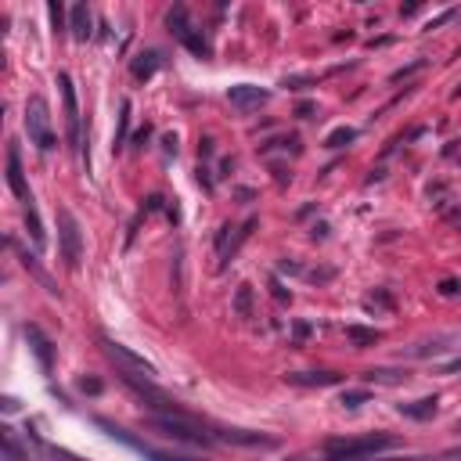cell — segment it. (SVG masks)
<instances>
[{
  "instance_id": "1",
  "label": "cell",
  "mask_w": 461,
  "mask_h": 461,
  "mask_svg": "<svg viewBox=\"0 0 461 461\" xmlns=\"http://www.w3.org/2000/svg\"><path fill=\"white\" fill-rule=\"evenodd\" d=\"M26 134L29 141L40 148V152H51L58 141H54V130H51V108H47V97L33 94L26 101Z\"/></svg>"
},
{
  "instance_id": "2",
  "label": "cell",
  "mask_w": 461,
  "mask_h": 461,
  "mask_svg": "<svg viewBox=\"0 0 461 461\" xmlns=\"http://www.w3.org/2000/svg\"><path fill=\"white\" fill-rule=\"evenodd\" d=\"M396 436L386 433H371V436H357V440H328L324 450L328 454H346V457H378L382 450H393Z\"/></svg>"
},
{
  "instance_id": "3",
  "label": "cell",
  "mask_w": 461,
  "mask_h": 461,
  "mask_svg": "<svg viewBox=\"0 0 461 461\" xmlns=\"http://www.w3.org/2000/svg\"><path fill=\"white\" fill-rule=\"evenodd\" d=\"M155 429L169 440H181V443H191V447H209L213 436L188 415V418H173V415H155Z\"/></svg>"
},
{
  "instance_id": "4",
  "label": "cell",
  "mask_w": 461,
  "mask_h": 461,
  "mask_svg": "<svg viewBox=\"0 0 461 461\" xmlns=\"http://www.w3.org/2000/svg\"><path fill=\"white\" fill-rule=\"evenodd\" d=\"M97 429H105L112 440H120V443H127L130 450H137L144 461H195V457H181V454H166V450H159V447H152V443L137 440L134 433H127L123 425H115V422H108V418H97Z\"/></svg>"
},
{
  "instance_id": "5",
  "label": "cell",
  "mask_w": 461,
  "mask_h": 461,
  "mask_svg": "<svg viewBox=\"0 0 461 461\" xmlns=\"http://www.w3.org/2000/svg\"><path fill=\"white\" fill-rule=\"evenodd\" d=\"M166 26H169V33L177 36L195 58H209V43H206V36L188 22V11H184V8H173V11L166 15Z\"/></svg>"
},
{
  "instance_id": "6",
  "label": "cell",
  "mask_w": 461,
  "mask_h": 461,
  "mask_svg": "<svg viewBox=\"0 0 461 461\" xmlns=\"http://www.w3.org/2000/svg\"><path fill=\"white\" fill-rule=\"evenodd\" d=\"M58 235H62V256H65V267L76 270L80 267V256H83V242H80V223L69 209H58Z\"/></svg>"
},
{
  "instance_id": "7",
  "label": "cell",
  "mask_w": 461,
  "mask_h": 461,
  "mask_svg": "<svg viewBox=\"0 0 461 461\" xmlns=\"http://www.w3.org/2000/svg\"><path fill=\"white\" fill-rule=\"evenodd\" d=\"M101 350H105V357H108V361H115V364H120V371L144 375V378H152V375H155V368H152V364L141 357V354L127 350V346H120V342H112L108 335H101Z\"/></svg>"
},
{
  "instance_id": "8",
  "label": "cell",
  "mask_w": 461,
  "mask_h": 461,
  "mask_svg": "<svg viewBox=\"0 0 461 461\" xmlns=\"http://www.w3.org/2000/svg\"><path fill=\"white\" fill-rule=\"evenodd\" d=\"M58 87H62V97H65V120H69V144H73V148H80V144H83V134H80V105H76L73 76H69V73H58Z\"/></svg>"
},
{
  "instance_id": "9",
  "label": "cell",
  "mask_w": 461,
  "mask_h": 461,
  "mask_svg": "<svg viewBox=\"0 0 461 461\" xmlns=\"http://www.w3.org/2000/svg\"><path fill=\"white\" fill-rule=\"evenodd\" d=\"M227 101L235 105V108H242V112H253V108H260V105L270 101V90L253 87V83H238V87H231V90H227Z\"/></svg>"
},
{
  "instance_id": "10",
  "label": "cell",
  "mask_w": 461,
  "mask_h": 461,
  "mask_svg": "<svg viewBox=\"0 0 461 461\" xmlns=\"http://www.w3.org/2000/svg\"><path fill=\"white\" fill-rule=\"evenodd\" d=\"M8 188L15 191V198L18 202H33V195H29V184H26V173H22V159H18V144L11 141L8 144Z\"/></svg>"
},
{
  "instance_id": "11",
  "label": "cell",
  "mask_w": 461,
  "mask_h": 461,
  "mask_svg": "<svg viewBox=\"0 0 461 461\" xmlns=\"http://www.w3.org/2000/svg\"><path fill=\"white\" fill-rule=\"evenodd\" d=\"M22 332H26V339H29V346H33V354H36L40 368L51 375V368H54V342L43 335V328H40V324H26Z\"/></svg>"
},
{
  "instance_id": "12",
  "label": "cell",
  "mask_w": 461,
  "mask_h": 461,
  "mask_svg": "<svg viewBox=\"0 0 461 461\" xmlns=\"http://www.w3.org/2000/svg\"><path fill=\"white\" fill-rule=\"evenodd\" d=\"M461 335H436V339H425V342H415L403 350V357H411V361H425V357H440L443 350H450L447 342H457Z\"/></svg>"
},
{
  "instance_id": "13",
  "label": "cell",
  "mask_w": 461,
  "mask_h": 461,
  "mask_svg": "<svg viewBox=\"0 0 461 461\" xmlns=\"http://www.w3.org/2000/svg\"><path fill=\"white\" fill-rule=\"evenodd\" d=\"M90 26H94L90 8H87V4H76V8L69 11V33H73V40H76V43H87V40H90V33H94Z\"/></svg>"
},
{
  "instance_id": "14",
  "label": "cell",
  "mask_w": 461,
  "mask_h": 461,
  "mask_svg": "<svg viewBox=\"0 0 461 461\" xmlns=\"http://www.w3.org/2000/svg\"><path fill=\"white\" fill-rule=\"evenodd\" d=\"M216 440H223V443H238V447H274V440H270V436L245 433V429H220V436H216Z\"/></svg>"
},
{
  "instance_id": "15",
  "label": "cell",
  "mask_w": 461,
  "mask_h": 461,
  "mask_svg": "<svg viewBox=\"0 0 461 461\" xmlns=\"http://www.w3.org/2000/svg\"><path fill=\"white\" fill-rule=\"evenodd\" d=\"M292 386H339L342 375L339 371H292V375H285Z\"/></svg>"
},
{
  "instance_id": "16",
  "label": "cell",
  "mask_w": 461,
  "mask_h": 461,
  "mask_svg": "<svg viewBox=\"0 0 461 461\" xmlns=\"http://www.w3.org/2000/svg\"><path fill=\"white\" fill-rule=\"evenodd\" d=\"M436 408H440V400L436 396H425V400H415V403H400V415L403 418H415V422H429L433 415H436Z\"/></svg>"
},
{
  "instance_id": "17",
  "label": "cell",
  "mask_w": 461,
  "mask_h": 461,
  "mask_svg": "<svg viewBox=\"0 0 461 461\" xmlns=\"http://www.w3.org/2000/svg\"><path fill=\"white\" fill-rule=\"evenodd\" d=\"M159 65H162V54H159V51H141V54L134 58L130 73H134V80H152V76L159 73Z\"/></svg>"
},
{
  "instance_id": "18",
  "label": "cell",
  "mask_w": 461,
  "mask_h": 461,
  "mask_svg": "<svg viewBox=\"0 0 461 461\" xmlns=\"http://www.w3.org/2000/svg\"><path fill=\"white\" fill-rule=\"evenodd\" d=\"M8 245H11L15 253H18V260H22V267H26V270H29V274H33V277H36V281H40L43 288H47V292H51V296H58V288H54V281H51V277H47L43 270H40V263H36V256H29L26 249H18V245H15V238H8Z\"/></svg>"
},
{
  "instance_id": "19",
  "label": "cell",
  "mask_w": 461,
  "mask_h": 461,
  "mask_svg": "<svg viewBox=\"0 0 461 461\" xmlns=\"http://www.w3.org/2000/svg\"><path fill=\"white\" fill-rule=\"evenodd\" d=\"M4 461H36L33 450H22L18 447V433L11 425H4Z\"/></svg>"
},
{
  "instance_id": "20",
  "label": "cell",
  "mask_w": 461,
  "mask_h": 461,
  "mask_svg": "<svg viewBox=\"0 0 461 461\" xmlns=\"http://www.w3.org/2000/svg\"><path fill=\"white\" fill-rule=\"evenodd\" d=\"M346 339H350L357 350H364V346H375L382 339L378 328H361V324H346Z\"/></svg>"
},
{
  "instance_id": "21",
  "label": "cell",
  "mask_w": 461,
  "mask_h": 461,
  "mask_svg": "<svg viewBox=\"0 0 461 461\" xmlns=\"http://www.w3.org/2000/svg\"><path fill=\"white\" fill-rule=\"evenodd\" d=\"M26 227H29V238H33V245H36V249H43V245H47V231H43L40 213H36V206H33V202L26 206Z\"/></svg>"
},
{
  "instance_id": "22",
  "label": "cell",
  "mask_w": 461,
  "mask_h": 461,
  "mask_svg": "<svg viewBox=\"0 0 461 461\" xmlns=\"http://www.w3.org/2000/svg\"><path fill=\"white\" fill-rule=\"evenodd\" d=\"M235 314L242 321L253 317V285H238V292H235Z\"/></svg>"
},
{
  "instance_id": "23",
  "label": "cell",
  "mask_w": 461,
  "mask_h": 461,
  "mask_svg": "<svg viewBox=\"0 0 461 461\" xmlns=\"http://www.w3.org/2000/svg\"><path fill=\"white\" fill-rule=\"evenodd\" d=\"M253 227H256V216H249V220H245V223L238 227V235H235V242H231V245H227V249L220 253V263H227L231 256H235V253H238V245H242V242H245V238L253 235Z\"/></svg>"
},
{
  "instance_id": "24",
  "label": "cell",
  "mask_w": 461,
  "mask_h": 461,
  "mask_svg": "<svg viewBox=\"0 0 461 461\" xmlns=\"http://www.w3.org/2000/svg\"><path fill=\"white\" fill-rule=\"evenodd\" d=\"M357 141V130L354 127H335L328 137H324V148H346V144H354Z\"/></svg>"
},
{
  "instance_id": "25",
  "label": "cell",
  "mask_w": 461,
  "mask_h": 461,
  "mask_svg": "<svg viewBox=\"0 0 461 461\" xmlns=\"http://www.w3.org/2000/svg\"><path fill=\"white\" fill-rule=\"evenodd\" d=\"M364 378L368 382H403V378H408V371H400V368H371Z\"/></svg>"
},
{
  "instance_id": "26",
  "label": "cell",
  "mask_w": 461,
  "mask_h": 461,
  "mask_svg": "<svg viewBox=\"0 0 461 461\" xmlns=\"http://www.w3.org/2000/svg\"><path fill=\"white\" fill-rule=\"evenodd\" d=\"M368 400H371V393H368V389H346V393L339 396V403H342V408H350V411H354V408H361V403H368Z\"/></svg>"
},
{
  "instance_id": "27",
  "label": "cell",
  "mask_w": 461,
  "mask_h": 461,
  "mask_svg": "<svg viewBox=\"0 0 461 461\" xmlns=\"http://www.w3.org/2000/svg\"><path fill=\"white\" fill-rule=\"evenodd\" d=\"M127 130H130V101H123V115H120V134H115V148L127 141Z\"/></svg>"
},
{
  "instance_id": "28",
  "label": "cell",
  "mask_w": 461,
  "mask_h": 461,
  "mask_svg": "<svg viewBox=\"0 0 461 461\" xmlns=\"http://www.w3.org/2000/svg\"><path fill=\"white\" fill-rule=\"evenodd\" d=\"M47 15H51V22H54V29H65V15H62V4H47Z\"/></svg>"
},
{
  "instance_id": "29",
  "label": "cell",
  "mask_w": 461,
  "mask_h": 461,
  "mask_svg": "<svg viewBox=\"0 0 461 461\" xmlns=\"http://www.w3.org/2000/svg\"><path fill=\"white\" fill-rule=\"evenodd\" d=\"M461 292V281L457 277H443L440 281V296H457Z\"/></svg>"
},
{
  "instance_id": "30",
  "label": "cell",
  "mask_w": 461,
  "mask_h": 461,
  "mask_svg": "<svg viewBox=\"0 0 461 461\" xmlns=\"http://www.w3.org/2000/svg\"><path fill=\"white\" fill-rule=\"evenodd\" d=\"M80 389H83V393H90V396H97L105 386H101L97 378H80Z\"/></svg>"
},
{
  "instance_id": "31",
  "label": "cell",
  "mask_w": 461,
  "mask_h": 461,
  "mask_svg": "<svg viewBox=\"0 0 461 461\" xmlns=\"http://www.w3.org/2000/svg\"><path fill=\"white\" fill-rule=\"evenodd\" d=\"M454 15H457V11H454V8H450V11H443V15H440V18H433V22H429V26H425V29H440V26H443V22H450V18H454Z\"/></svg>"
},
{
  "instance_id": "32",
  "label": "cell",
  "mask_w": 461,
  "mask_h": 461,
  "mask_svg": "<svg viewBox=\"0 0 461 461\" xmlns=\"http://www.w3.org/2000/svg\"><path fill=\"white\" fill-rule=\"evenodd\" d=\"M307 335H310V324H307V321H296V346H303Z\"/></svg>"
},
{
  "instance_id": "33",
  "label": "cell",
  "mask_w": 461,
  "mask_h": 461,
  "mask_svg": "<svg viewBox=\"0 0 461 461\" xmlns=\"http://www.w3.org/2000/svg\"><path fill=\"white\" fill-rule=\"evenodd\" d=\"M440 371H443V375H457V371H461V357H457V361H447V364H440Z\"/></svg>"
},
{
  "instance_id": "34",
  "label": "cell",
  "mask_w": 461,
  "mask_h": 461,
  "mask_svg": "<svg viewBox=\"0 0 461 461\" xmlns=\"http://www.w3.org/2000/svg\"><path fill=\"white\" fill-rule=\"evenodd\" d=\"M324 461H371V457H346V454H332V457H324Z\"/></svg>"
},
{
  "instance_id": "35",
  "label": "cell",
  "mask_w": 461,
  "mask_h": 461,
  "mask_svg": "<svg viewBox=\"0 0 461 461\" xmlns=\"http://www.w3.org/2000/svg\"><path fill=\"white\" fill-rule=\"evenodd\" d=\"M148 137H152V130H148V127H144V130H137V137H134V141H137V144H144V141H148Z\"/></svg>"
},
{
  "instance_id": "36",
  "label": "cell",
  "mask_w": 461,
  "mask_h": 461,
  "mask_svg": "<svg viewBox=\"0 0 461 461\" xmlns=\"http://www.w3.org/2000/svg\"><path fill=\"white\" fill-rule=\"evenodd\" d=\"M457 433H461V422H457Z\"/></svg>"
}]
</instances>
